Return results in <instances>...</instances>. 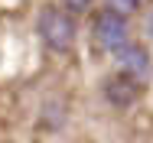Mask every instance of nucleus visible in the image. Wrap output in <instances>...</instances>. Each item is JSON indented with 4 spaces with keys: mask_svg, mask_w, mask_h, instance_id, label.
<instances>
[{
    "mask_svg": "<svg viewBox=\"0 0 153 143\" xmlns=\"http://www.w3.org/2000/svg\"><path fill=\"white\" fill-rule=\"evenodd\" d=\"M39 39L52 49V52H68L75 46V20L68 16V10L62 7H42L39 10Z\"/></svg>",
    "mask_w": 153,
    "mask_h": 143,
    "instance_id": "1",
    "label": "nucleus"
},
{
    "mask_svg": "<svg viewBox=\"0 0 153 143\" xmlns=\"http://www.w3.org/2000/svg\"><path fill=\"white\" fill-rule=\"evenodd\" d=\"M94 42L104 49V52H117L124 49L127 42H130V23H127V13L121 10H114V7H108V10H101L98 16H94Z\"/></svg>",
    "mask_w": 153,
    "mask_h": 143,
    "instance_id": "2",
    "label": "nucleus"
},
{
    "mask_svg": "<svg viewBox=\"0 0 153 143\" xmlns=\"http://www.w3.org/2000/svg\"><path fill=\"white\" fill-rule=\"evenodd\" d=\"M114 62H117V68H121L124 78H130V82H137V85H147L153 78V59H150V49L147 46H140V42H127L124 49L114 52Z\"/></svg>",
    "mask_w": 153,
    "mask_h": 143,
    "instance_id": "3",
    "label": "nucleus"
},
{
    "mask_svg": "<svg viewBox=\"0 0 153 143\" xmlns=\"http://www.w3.org/2000/svg\"><path fill=\"white\" fill-rule=\"evenodd\" d=\"M137 82H130V78H124V75H117V78H114V82H108V85H104V91H108V101H111V104H130V101H134V98H137Z\"/></svg>",
    "mask_w": 153,
    "mask_h": 143,
    "instance_id": "4",
    "label": "nucleus"
},
{
    "mask_svg": "<svg viewBox=\"0 0 153 143\" xmlns=\"http://www.w3.org/2000/svg\"><path fill=\"white\" fill-rule=\"evenodd\" d=\"M114 10H121V13H134L137 7H140V0H108Z\"/></svg>",
    "mask_w": 153,
    "mask_h": 143,
    "instance_id": "5",
    "label": "nucleus"
},
{
    "mask_svg": "<svg viewBox=\"0 0 153 143\" xmlns=\"http://www.w3.org/2000/svg\"><path fill=\"white\" fill-rule=\"evenodd\" d=\"M65 3V10H72V13H82V10H88L94 0H62Z\"/></svg>",
    "mask_w": 153,
    "mask_h": 143,
    "instance_id": "6",
    "label": "nucleus"
}]
</instances>
